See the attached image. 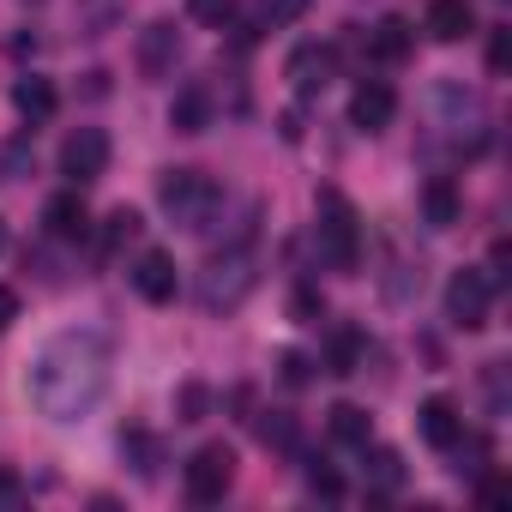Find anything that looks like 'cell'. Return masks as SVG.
Listing matches in <instances>:
<instances>
[{
  "label": "cell",
  "instance_id": "13",
  "mask_svg": "<svg viewBox=\"0 0 512 512\" xmlns=\"http://www.w3.org/2000/svg\"><path fill=\"white\" fill-rule=\"evenodd\" d=\"M476 31V7L470 0H428V37L434 43H464Z\"/></svg>",
  "mask_w": 512,
  "mask_h": 512
},
{
  "label": "cell",
  "instance_id": "23",
  "mask_svg": "<svg viewBox=\"0 0 512 512\" xmlns=\"http://www.w3.org/2000/svg\"><path fill=\"white\" fill-rule=\"evenodd\" d=\"M121 452H133L139 476H157V464H163V458H157V440H151L145 428H127V434H121Z\"/></svg>",
  "mask_w": 512,
  "mask_h": 512
},
{
  "label": "cell",
  "instance_id": "7",
  "mask_svg": "<svg viewBox=\"0 0 512 512\" xmlns=\"http://www.w3.org/2000/svg\"><path fill=\"white\" fill-rule=\"evenodd\" d=\"M61 175H67V187L103 181V175H109V133H103V127L67 133V145H61Z\"/></svg>",
  "mask_w": 512,
  "mask_h": 512
},
{
  "label": "cell",
  "instance_id": "29",
  "mask_svg": "<svg viewBox=\"0 0 512 512\" xmlns=\"http://www.w3.org/2000/svg\"><path fill=\"white\" fill-rule=\"evenodd\" d=\"M25 163H31V157H25V145L0 151V181H19V175H25Z\"/></svg>",
  "mask_w": 512,
  "mask_h": 512
},
{
  "label": "cell",
  "instance_id": "5",
  "mask_svg": "<svg viewBox=\"0 0 512 512\" xmlns=\"http://www.w3.org/2000/svg\"><path fill=\"white\" fill-rule=\"evenodd\" d=\"M181 488H187L193 506H217V500L235 488V452H229L223 440L199 446V452L187 458V470H181Z\"/></svg>",
  "mask_w": 512,
  "mask_h": 512
},
{
  "label": "cell",
  "instance_id": "30",
  "mask_svg": "<svg viewBox=\"0 0 512 512\" xmlns=\"http://www.w3.org/2000/svg\"><path fill=\"white\" fill-rule=\"evenodd\" d=\"M19 320V290H7V284H0V332H7Z\"/></svg>",
  "mask_w": 512,
  "mask_h": 512
},
{
  "label": "cell",
  "instance_id": "22",
  "mask_svg": "<svg viewBox=\"0 0 512 512\" xmlns=\"http://www.w3.org/2000/svg\"><path fill=\"white\" fill-rule=\"evenodd\" d=\"M260 440L278 446V452H296V416L290 410H266L260 416Z\"/></svg>",
  "mask_w": 512,
  "mask_h": 512
},
{
  "label": "cell",
  "instance_id": "3",
  "mask_svg": "<svg viewBox=\"0 0 512 512\" xmlns=\"http://www.w3.org/2000/svg\"><path fill=\"white\" fill-rule=\"evenodd\" d=\"M157 199H163V211L181 223V229H211V217L223 211V187L205 175V169H169L163 181H157Z\"/></svg>",
  "mask_w": 512,
  "mask_h": 512
},
{
  "label": "cell",
  "instance_id": "18",
  "mask_svg": "<svg viewBox=\"0 0 512 512\" xmlns=\"http://www.w3.org/2000/svg\"><path fill=\"white\" fill-rule=\"evenodd\" d=\"M422 211H428L434 229H452V223H458V187H452L446 175H434V181L422 187Z\"/></svg>",
  "mask_w": 512,
  "mask_h": 512
},
{
  "label": "cell",
  "instance_id": "4",
  "mask_svg": "<svg viewBox=\"0 0 512 512\" xmlns=\"http://www.w3.org/2000/svg\"><path fill=\"white\" fill-rule=\"evenodd\" d=\"M260 284V272H253V247H223L217 260L199 272V308L205 314H229L247 302V290Z\"/></svg>",
  "mask_w": 512,
  "mask_h": 512
},
{
  "label": "cell",
  "instance_id": "10",
  "mask_svg": "<svg viewBox=\"0 0 512 512\" xmlns=\"http://www.w3.org/2000/svg\"><path fill=\"white\" fill-rule=\"evenodd\" d=\"M175 61H181V31H175L169 19L145 25V31H139V73H145V79H169Z\"/></svg>",
  "mask_w": 512,
  "mask_h": 512
},
{
  "label": "cell",
  "instance_id": "11",
  "mask_svg": "<svg viewBox=\"0 0 512 512\" xmlns=\"http://www.w3.org/2000/svg\"><path fill=\"white\" fill-rule=\"evenodd\" d=\"M133 290H139L151 308L175 302V260H169L163 247H145V253H139V266H133Z\"/></svg>",
  "mask_w": 512,
  "mask_h": 512
},
{
  "label": "cell",
  "instance_id": "21",
  "mask_svg": "<svg viewBox=\"0 0 512 512\" xmlns=\"http://www.w3.org/2000/svg\"><path fill=\"white\" fill-rule=\"evenodd\" d=\"M139 211L133 205H121V211H109V229H103V253H115V247H127V241H139Z\"/></svg>",
  "mask_w": 512,
  "mask_h": 512
},
{
  "label": "cell",
  "instance_id": "6",
  "mask_svg": "<svg viewBox=\"0 0 512 512\" xmlns=\"http://www.w3.org/2000/svg\"><path fill=\"white\" fill-rule=\"evenodd\" d=\"M488 308H494V278L476 272V266L452 272V284H446V320L464 326V332H476V326H488Z\"/></svg>",
  "mask_w": 512,
  "mask_h": 512
},
{
  "label": "cell",
  "instance_id": "14",
  "mask_svg": "<svg viewBox=\"0 0 512 512\" xmlns=\"http://www.w3.org/2000/svg\"><path fill=\"white\" fill-rule=\"evenodd\" d=\"M169 127H175V133H205V127H211V85H205V79H193V85L175 91Z\"/></svg>",
  "mask_w": 512,
  "mask_h": 512
},
{
  "label": "cell",
  "instance_id": "2",
  "mask_svg": "<svg viewBox=\"0 0 512 512\" xmlns=\"http://www.w3.org/2000/svg\"><path fill=\"white\" fill-rule=\"evenodd\" d=\"M314 211H320V223H314L320 260H326L332 272H356V266H362V217H356V205H350L338 187H320Z\"/></svg>",
  "mask_w": 512,
  "mask_h": 512
},
{
  "label": "cell",
  "instance_id": "16",
  "mask_svg": "<svg viewBox=\"0 0 512 512\" xmlns=\"http://www.w3.org/2000/svg\"><path fill=\"white\" fill-rule=\"evenodd\" d=\"M55 103H61V97H55V85H49L43 73H25V79L13 85V109H19L25 121H49Z\"/></svg>",
  "mask_w": 512,
  "mask_h": 512
},
{
  "label": "cell",
  "instance_id": "25",
  "mask_svg": "<svg viewBox=\"0 0 512 512\" xmlns=\"http://www.w3.org/2000/svg\"><path fill=\"white\" fill-rule=\"evenodd\" d=\"M302 13H308V0H260V25H272V31L278 25H296Z\"/></svg>",
  "mask_w": 512,
  "mask_h": 512
},
{
  "label": "cell",
  "instance_id": "9",
  "mask_svg": "<svg viewBox=\"0 0 512 512\" xmlns=\"http://www.w3.org/2000/svg\"><path fill=\"white\" fill-rule=\"evenodd\" d=\"M392 115H398V91H392L386 79H362V85L350 91V127L380 133V127H392Z\"/></svg>",
  "mask_w": 512,
  "mask_h": 512
},
{
  "label": "cell",
  "instance_id": "26",
  "mask_svg": "<svg viewBox=\"0 0 512 512\" xmlns=\"http://www.w3.org/2000/svg\"><path fill=\"white\" fill-rule=\"evenodd\" d=\"M187 13H193L199 25H211V31H223V25L235 19V0H187Z\"/></svg>",
  "mask_w": 512,
  "mask_h": 512
},
{
  "label": "cell",
  "instance_id": "27",
  "mask_svg": "<svg viewBox=\"0 0 512 512\" xmlns=\"http://www.w3.org/2000/svg\"><path fill=\"white\" fill-rule=\"evenodd\" d=\"M308 488H314V494H326V500H338V494H344V476H338L326 458H308Z\"/></svg>",
  "mask_w": 512,
  "mask_h": 512
},
{
  "label": "cell",
  "instance_id": "12",
  "mask_svg": "<svg viewBox=\"0 0 512 512\" xmlns=\"http://www.w3.org/2000/svg\"><path fill=\"white\" fill-rule=\"evenodd\" d=\"M43 223H49V235H55V241H85V235H91V211H85L79 187L55 193V199L43 205Z\"/></svg>",
  "mask_w": 512,
  "mask_h": 512
},
{
  "label": "cell",
  "instance_id": "15",
  "mask_svg": "<svg viewBox=\"0 0 512 512\" xmlns=\"http://www.w3.org/2000/svg\"><path fill=\"white\" fill-rule=\"evenodd\" d=\"M422 440H428L434 452H452V446L464 440V416H458L452 398H428V404H422Z\"/></svg>",
  "mask_w": 512,
  "mask_h": 512
},
{
  "label": "cell",
  "instance_id": "1",
  "mask_svg": "<svg viewBox=\"0 0 512 512\" xmlns=\"http://www.w3.org/2000/svg\"><path fill=\"white\" fill-rule=\"evenodd\" d=\"M25 392L49 422H61V428L85 422L109 398V344L97 332H55L37 350L31 374H25Z\"/></svg>",
  "mask_w": 512,
  "mask_h": 512
},
{
  "label": "cell",
  "instance_id": "19",
  "mask_svg": "<svg viewBox=\"0 0 512 512\" xmlns=\"http://www.w3.org/2000/svg\"><path fill=\"white\" fill-rule=\"evenodd\" d=\"M326 428H332V440H344V446H368V440H374V422H368V410H356V404H332Z\"/></svg>",
  "mask_w": 512,
  "mask_h": 512
},
{
  "label": "cell",
  "instance_id": "33",
  "mask_svg": "<svg viewBox=\"0 0 512 512\" xmlns=\"http://www.w3.org/2000/svg\"><path fill=\"white\" fill-rule=\"evenodd\" d=\"M0 247H7V217H0Z\"/></svg>",
  "mask_w": 512,
  "mask_h": 512
},
{
  "label": "cell",
  "instance_id": "31",
  "mask_svg": "<svg viewBox=\"0 0 512 512\" xmlns=\"http://www.w3.org/2000/svg\"><path fill=\"white\" fill-rule=\"evenodd\" d=\"M284 380H290V386H302V380H308V356H296V350H290V356H284Z\"/></svg>",
  "mask_w": 512,
  "mask_h": 512
},
{
  "label": "cell",
  "instance_id": "32",
  "mask_svg": "<svg viewBox=\"0 0 512 512\" xmlns=\"http://www.w3.org/2000/svg\"><path fill=\"white\" fill-rule=\"evenodd\" d=\"M0 500H7V506L19 500V482H13V476H0Z\"/></svg>",
  "mask_w": 512,
  "mask_h": 512
},
{
  "label": "cell",
  "instance_id": "28",
  "mask_svg": "<svg viewBox=\"0 0 512 512\" xmlns=\"http://www.w3.org/2000/svg\"><path fill=\"white\" fill-rule=\"evenodd\" d=\"M488 67H494V73L512 67V31H494V37H488Z\"/></svg>",
  "mask_w": 512,
  "mask_h": 512
},
{
  "label": "cell",
  "instance_id": "24",
  "mask_svg": "<svg viewBox=\"0 0 512 512\" xmlns=\"http://www.w3.org/2000/svg\"><path fill=\"white\" fill-rule=\"evenodd\" d=\"M326 368H332V374H356V368H362V338H356V332H338Z\"/></svg>",
  "mask_w": 512,
  "mask_h": 512
},
{
  "label": "cell",
  "instance_id": "8",
  "mask_svg": "<svg viewBox=\"0 0 512 512\" xmlns=\"http://www.w3.org/2000/svg\"><path fill=\"white\" fill-rule=\"evenodd\" d=\"M284 79H290L302 97H320V91L338 79V49H332V43H302V49L290 55V67H284Z\"/></svg>",
  "mask_w": 512,
  "mask_h": 512
},
{
  "label": "cell",
  "instance_id": "20",
  "mask_svg": "<svg viewBox=\"0 0 512 512\" xmlns=\"http://www.w3.org/2000/svg\"><path fill=\"white\" fill-rule=\"evenodd\" d=\"M362 458H368V488H380V494L404 488V458L392 446H362Z\"/></svg>",
  "mask_w": 512,
  "mask_h": 512
},
{
  "label": "cell",
  "instance_id": "17",
  "mask_svg": "<svg viewBox=\"0 0 512 512\" xmlns=\"http://www.w3.org/2000/svg\"><path fill=\"white\" fill-rule=\"evenodd\" d=\"M368 55L386 61V67L404 61V55H410V25H404V19H380V25L368 31Z\"/></svg>",
  "mask_w": 512,
  "mask_h": 512
}]
</instances>
